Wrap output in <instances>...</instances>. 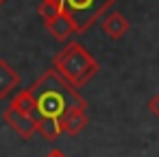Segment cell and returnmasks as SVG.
Returning <instances> with one entry per match:
<instances>
[{
	"label": "cell",
	"mask_w": 159,
	"mask_h": 157,
	"mask_svg": "<svg viewBox=\"0 0 159 157\" xmlns=\"http://www.w3.org/2000/svg\"><path fill=\"white\" fill-rule=\"evenodd\" d=\"M13 109H18V111H22V113H26V116H33V118H37V107H35V100H33V96H31V92H29V87H24V90H20L13 98H11V103H9Z\"/></svg>",
	"instance_id": "cell-9"
},
{
	"label": "cell",
	"mask_w": 159,
	"mask_h": 157,
	"mask_svg": "<svg viewBox=\"0 0 159 157\" xmlns=\"http://www.w3.org/2000/svg\"><path fill=\"white\" fill-rule=\"evenodd\" d=\"M18 87H20V74L11 63L0 59V100L9 98L11 94H18L20 92Z\"/></svg>",
	"instance_id": "cell-6"
},
{
	"label": "cell",
	"mask_w": 159,
	"mask_h": 157,
	"mask_svg": "<svg viewBox=\"0 0 159 157\" xmlns=\"http://www.w3.org/2000/svg\"><path fill=\"white\" fill-rule=\"evenodd\" d=\"M100 29H102V33H105L107 37L120 39V37H124V35L129 33L131 24H129V20H126L120 11H107V13L100 18Z\"/></svg>",
	"instance_id": "cell-5"
},
{
	"label": "cell",
	"mask_w": 159,
	"mask_h": 157,
	"mask_svg": "<svg viewBox=\"0 0 159 157\" xmlns=\"http://www.w3.org/2000/svg\"><path fill=\"white\" fill-rule=\"evenodd\" d=\"M5 2H7V0H0V7H2V5H5Z\"/></svg>",
	"instance_id": "cell-15"
},
{
	"label": "cell",
	"mask_w": 159,
	"mask_h": 157,
	"mask_svg": "<svg viewBox=\"0 0 159 157\" xmlns=\"http://www.w3.org/2000/svg\"><path fill=\"white\" fill-rule=\"evenodd\" d=\"M148 111H150V113L159 120V92H157V94L148 100Z\"/></svg>",
	"instance_id": "cell-12"
},
{
	"label": "cell",
	"mask_w": 159,
	"mask_h": 157,
	"mask_svg": "<svg viewBox=\"0 0 159 157\" xmlns=\"http://www.w3.org/2000/svg\"><path fill=\"white\" fill-rule=\"evenodd\" d=\"M5 122H7L22 140H31V137L37 133V118L26 116V113L13 109L11 105L5 109Z\"/></svg>",
	"instance_id": "cell-4"
},
{
	"label": "cell",
	"mask_w": 159,
	"mask_h": 157,
	"mask_svg": "<svg viewBox=\"0 0 159 157\" xmlns=\"http://www.w3.org/2000/svg\"><path fill=\"white\" fill-rule=\"evenodd\" d=\"M37 133L48 142L57 140L63 133L61 131V120H57V118H39L37 120Z\"/></svg>",
	"instance_id": "cell-10"
},
{
	"label": "cell",
	"mask_w": 159,
	"mask_h": 157,
	"mask_svg": "<svg viewBox=\"0 0 159 157\" xmlns=\"http://www.w3.org/2000/svg\"><path fill=\"white\" fill-rule=\"evenodd\" d=\"M50 2H57V5L61 7V2H63V0H50Z\"/></svg>",
	"instance_id": "cell-14"
},
{
	"label": "cell",
	"mask_w": 159,
	"mask_h": 157,
	"mask_svg": "<svg viewBox=\"0 0 159 157\" xmlns=\"http://www.w3.org/2000/svg\"><path fill=\"white\" fill-rule=\"evenodd\" d=\"M87 113L85 109H70L63 118H61V131L66 135H79L85 127H87Z\"/></svg>",
	"instance_id": "cell-8"
},
{
	"label": "cell",
	"mask_w": 159,
	"mask_h": 157,
	"mask_svg": "<svg viewBox=\"0 0 159 157\" xmlns=\"http://www.w3.org/2000/svg\"><path fill=\"white\" fill-rule=\"evenodd\" d=\"M37 13H39V18L46 22V20H50V18L59 16V13H61V7H59L57 2H50V0H42L39 7H37Z\"/></svg>",
	"instance_id": "cell-11"
},
{
	"label": "cell",
	"mask_w": 159,
	"mask_h": 157,
	"mask_svg": "<svg viewBox=\"0 0 159 157\" xmlns=\"http://www.w3.org/2000/svg\"><path fill=\"white\" fill-rule=\"evenodd\" d=\"M46 24V31L57 39V42H68L74 33H76V29H74V22L61 11L59 16H55V18H50V20H46L44 22Z\"/></svg>",
	"instance_id": "cell-7"
},
{
	"label": "cell",
	"mask_w": 159,
	"mask_h": 157,
	"mask_svg": "<svg viewBox=\"0 0 159 157\" xmlns=\"http://www.w3.org/2000/svg\"><path fill=\"white\" fill-rule=\"evenodd\" d=\"M46 157H66V155H63V153H61L59 148H55V150H50V153H48Z\"/></svg>",
	"instance_id": "cell-13"
},
{
	"label": "cell",
	"mask_w": 159,
	"mask_h": 157,
	"mask_svg": "<svg viewBox=\"0 0 159 157\" xmlns=\"http://www.w3.org/2000/svg\"><path fill=\"white\" fill-rule=\"evenodd\" d=\"M116 0H63L61 11L74 22L76 33H85L96 20H100Z\"/></svg>",
	"instance_id": "cell-3"
},
{
	"label": "cell",
	"mask_w": 159,
	"mask_h": 157,
	"mask_svg": "<svg viewBox=\"0 0 159 157\" xmlns=\"http://www.w3.org/2000/svg\"><path fill=\"white\" fill-rule=\"evenodd\" d=\"M29 92L37 107V120L39 118L61 120L70 109H87V103L79 94V90L72 87L55 68L46 70L29 87Z\"/></svg>",
	"instance_id": "cell-1"
},
{
	"label": "cell",
	"mask_w": 159,
	"mask_h": 157,
	"mask_svg": "<svg viewBox=\"0 0 159 157\" xmlns=\"http://www.w3.org/2000/svg\"><path fill=\"white\" fill-rule=\"evenodd\" d=\"M52 68L72 85V87H85L98 72V61L89 55L85 46L79 42H68L55 57Z\"/></svg>",
	"instance_id": "cell-2"
}]
</instances>
